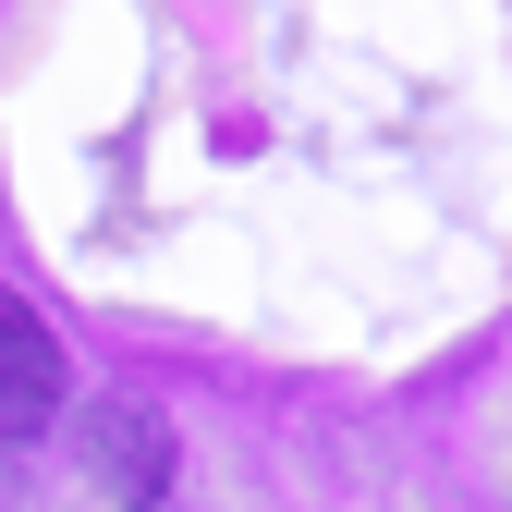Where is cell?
<instances>
[{
    "label": "cell",
    "mask_w": 512,
    "mask_h": 512,
    "mask_svg": "<svg viewBox=\"0 0 512 512\" xmlns=\"http://www.w3.org/2000/svg\"><path fill=\"white\" fill-rule=\"evenodd\" d=\"M86 464H98V488L122 512H147L171 488V427H159V403H98L86 415Z\"/></svg>",
    "instance_id": "obj_1"
},
{
    "label": "cell",
    "mask_w": 512,
    "mask_h": 512,
    "mask_svg": "<svg viewBox=\"0 0 512 512\" xmlns=\"http://www.w3.org/2000/svg\"><path fill=\"white\" fill-rule=\"evenodd\" d=\"M61 415V342L37 330L25 293H0V439H37Z\"/></svg>",
    "instance_id": "obj_2"
}]
</instances>
